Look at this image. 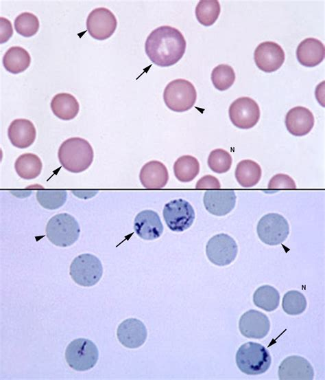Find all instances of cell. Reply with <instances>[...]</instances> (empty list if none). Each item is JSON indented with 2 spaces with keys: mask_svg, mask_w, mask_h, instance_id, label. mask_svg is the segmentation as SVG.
Masks as SVG:
<instances>
[{
  "mask_svg": "<svg viewBox=\"0 0 325 380\" xmlns=\"http://www.w3.org/2000/svg\"><path fill=\"white\" fill-rule=\"evenodd\" d=\"M232 123L237 128L249 129L260 119V108L257 102L249 97H240L230 104L228 110Z\"/></svg>",
  "mask_w": 325,
  "mask_h": 380,
  "instance_id": "8fae6325",
  "label": "cell"
},
{
  "mask_svg": "<svg viewBox=\"0 0 325 380\" xmlns=\"http://www.w3.org/2000/svg\"><path fill=\"white\" fill-rule=\"evenodd\" d=\"M139 179L145 188H162L169 180L167 168L162 162L152 160L144 164L141 169Z\"/></svg>",
  "mask_w": 325,
  "mask_h": 380,
  "instance_id": "44dd1931",
  "label": "cell"
},
{
  "mask_svg": "<svg viewBox=\"0 0 325 380\" xmlns=\"http://www.w3.org/2000/svg\"><path fill=\"white\" fill-rule=\"evenodd\" d=\"M45 232L51 243L58 247H66L77 241L80 228L73 216L68 213H60L49 220Z\"/></svg>",
  "mask_w": 325,
  "mask_h": 380,
  "instance_id": "277c9868",
  "label": "cell"
},
{
  "mask_svg": "<svg viewBox=\"0 0 325 380\" xmlns=\"http://www.w3.org/2000/svg\"><path fill=\"white\" fill-rule=\"evenodd\" d=\"M220 12L221 7L218 1L202 0L195 8V16L202 25L210 26L217 20Z\"/></svg>",
  "mask_w": 325,
  "mask_h": 380,
  "instance_id": "f1b7e54d",
  "label": "cell"
},
{
  "mask_svg": "<svg viewBox=\"0 0 325 380\" xmlns=\"http://www.w3.org/2000/svg\"><path fill=\"white\" fill-rule=\"evenodd\" d=\"M262 170L260 165L251 159H244L237 165L235 178L242 187L254 186L261 178Z\"/></svg>",
  "mask_w": 325,
  "mask_h": 380,
  "instance_id": "d4e9b609",
  "label": "cell"
},
{
  "mask_svg": "<svg viewBox=\"0 0 325 380\" xmlns=\"http://www.w3.org/2000/svg\"><path fill=\"white\" fill-rule=\"evenodd\" d=\"M200 168L198 160L189 155L180 157L173 164L174 175L181 182L193 180L199 174Z\"/></svg>",
  "mask_w": 325,
  "mask_h": 380,
  "instance_id": "4316f807",
  "label": "cell"
},
{
  "mask_svg": "<svg viewBox=\"0 0 325 380\" xmlns=\"http://www.w3.org/2000/svg\"><path fill=\"white\" fill-rule=\"evenodd\" d=\"M278 377L281 380H311L314 371L307 359L293 355L281 362L278 368Z\"/></svg>",
  "mask_w": 325,
  "mask_h": 380,
  "instance_id": "2e32d148",
  "label": "cell"
},
{
  "mask_svg": "<svg viewBox=\"0 0 325 380\" xmlns=\"http://www.w3.org/2000/svg\"><path fill=\"white\" fill-rule=\"evenodd\" d=\"M14 168L21 178L30 180L40 175L43 164L40 157L36 154L24 153L16 159Z\"/></svg>",
  "mask_w": 325,
  "mask_h": 380,
  "instance_id": "484cf974",
  "label": "cell"
},
{
  "mask_svg": "<svg viewBox=\"0 0 325 380\" xmlns=\"http://www.w3.org/2000/svg\"><path fill=\"white\" fill-rule=\"evenodd\" d=\"M211 80L213 86L219 91L228 89L235 80V73L233 68L226 64L216 66L211 73Z\"/></svg>",
  "mask_w": 325,
  "mask_h": 380,
  "instance_id": "f546056e",
  "label": "cell"
},
{
  "mask_svg": "<svg viewBox=\"0 0 325 380\" xmlns=\"http://www.w3.org/2000/svg\"><path fill=\"white\" fill-rule=\"evenodd\" d=\"M65 190H38L36 199L45 209L56 210L62 206L67 201Z\"/></svg>",
  "mask_w": 325,
  "mask_h": 380,
  "instance_id": "d6a6232c",
  "label": "cell"
},
{
  "mask_svg": "<svg viewBox=\"0 0 325 380\" xmlns=\"http://www.w3.org/2000/svg\"><path fill=\"white\" fill-rule=\"evenodd\" d=\"M134 229L140 238L146 241L157 239L163 232L159 215L152 210H145L137 214L134 221Z\"/></svg>",
  "mask_w": 325,
  "mask_h": 380,
  "instance_id": "e0dca14e",
  "label": "cell"
},
{
  "mask_svg": "<svg viewBox=\"0 0 325 380\" xmlns=\"http://www.w3.org/2000/svg\"><path fill=\"white\" fill-rule=\"evenodd\" d=\"M69 274L76 284L82 287H92L100 280L103 267L100 260L95 255L83 254L73 260Z\"/></svg>",
  "mask_w": 325,
  "mask_h": 380,
  "instance_id": "52a82bcc",
  "label": "cell"
},
{
  "mask_svg": "<svg viewBox=\"0 0 325 380\" xmlns=\"http://www.w3.org/2000/svg\"><path fill=\"white\" fill-rule=\"evenodd\" d=\"M8 136L14 146L19 148H25L34 142L36 137V130L30 120L15 119L8 127Z\"/></svg>",
  "mask_w": 325,
  "mask_h": 380,
  "instance_id": "ffe728a7",
  "label": "cell"
},
{
  "mask_svg": "<svg viewBox=\"0 0 325 380\" xmlns=\"http://www.w3.org/2000/svg\"><path fill=\"white\" fill-rule=\"evenodd\" d=\"M280 294L277 289L270 285L258 287L253 295L254 304L266 311L276 310L279 304Z\"/></svg>",
  "mask_w": 325,
  "mask_h": 380,
  "instance_id": "83f0119b",
  "label": "cell"
},
{
  "mask_svg": "<svg viewBox=\"0 0 325 380\" xmlns=\"http://www.w3.org/2000/svg\"><path fill=\"white\" fill-rule=\"evenodd\" d=\"M221 184L217 178L213 175H204L201 177L195 185L197 189H219Z\"/></svg>",
  "mask_w": 325,
  "mask_h": 380,
  "instance_id": "d590c367",
  "label": "cell"
},
{
  "mask_svg": "<svg viewBox=\"0 0 325 380\" xmlns=\"http://www.w3.org/2000/svg\"><path fill=\"white\" fill-rule=\"evenodd\" d=\"M238 253L236 241L226 234H219L210 238L206 245L208 260L215 265L226 266L233 262Z\"/></svg>",
  "mask_w": 325,
  "mask_h": 380,
  "instance_id": "30bf717a",
  "label": "cell"
},
{
  "mask_svg": "<svg viewBox=\"0 0 325 380\" xmlns=\"http://www.w3.org/2000/svg\"><path fill=\"white\" fill-rule=\"evenodd\" d=\"M314 116L307 108L298 106L291 109L285 116L288 131L294 136L308 134L314 126Z\"/></svg>",
  "mask_w": 325,
  "mask_h": 380,
  "instance_id": "d6986e66",
  "label": "cell"
},
{
  "mask_svg": "<svg viewBox=\"0 0 325 380\" xmlns=\"http://www.w3.org/2000/svg\"><path fill=\"white\" fill-rule=\"evenodd\" d=\"M197 92L193 85L184 79H176L165 88L163 100L166 106L173 111L184 112L193 107Z\"/></svg>",
  "mask_w": 325,
  "mask_h": 380,
  "instance_id": "5b68a950",
  "label": "cell"
},
{
  "mask_svg": "<svg viewBox=\"0 0 325 380\" xmlns=\"http://www.w3.org/2000/svg\"><path fill=\"white\" fill-rule=\"evenodd\" d=\"M272 359L269 351L263 345L249 342L241 345L236 353V364L239 369L249 375L265 372Z\"/></svg>",
  "mask_w": 325,
  "mask_h": 380,
  "instance_id": "3957f363",
  "label": "cell"
},
{
  "mask_svg": "<svg viewBox=\"0 0 325 380\" xmlns=\"http://www.w3.org/2000/svg\"><path fill=\"white\" fill-rule=\"evenodd\" d=\"M31 63L28 52L19 46L9 48L3 57L4 68L10 73L17 74L27 69Z\"/></svg>",
  "mask_w": 325,
  "mask_h": 380,
  "instance_id": "cb8c5ba5",
  "label": "cell"
},
{
  "mask_svg": "<svg viewBox=\"0 0 325 380\" xmlns=\"http://www.w3.org/2000/svg\"><path fill=\"white\" fill-rule=\"evenodd\" d=\"M40 27L38 17L28 12L19 14L14 20V28L18 34L24 37L35 35Z\"/></svg>",
  "mask_w": 325,
  "mask_h": 380,
  "instance_id": "4dcf8cb0",
  "label": "cell"
},
{
  "mask_svg": "<svg viewBox=\"0 0 325 380\" xmlns=\"http://www.w3.org/2000/svg\"><path fill=\"white\" fill-rule=\"evenodd\" d=\"M254 62L257 67L267 73L278 69L285 61V52L278 43L265 41L254 50Z\"/></svg>",
  "mask_w": 325,
  "mask_h": 380,
  "instance_id": "4fadbf2b",
  "label": "cell"
},
{
  "mask_svg": "<svg viewBox=\"0 0 325 380\" xmlns=\"http://www.w3.org/2000/svg\"><path fill=\"white\" fill-rule=\"evenodd\" d=\"M147 328L145 324L136 318H128L118 326L117 336L119 342L128 348H137L147 339Z\"/></svg>",
  "mask_w": 325,
  "mask_h": 380,
  "instance_id": "9a60e30c",
  "label": "cell"
},
{
  "mask_svg": "<svg viewBox=\"0 0 325 380\" xmlns=\"http://www.w3.org/2000/svg\"><path fill=\"white\" fill-rule=\"evenodd\" d=\"M237 196L233 190H209L204 193L206 210L215 216H224L234 208Z\"/></svg>",
  "mask_w": 325,
  "mask_h": 380,
  "instance_id": "ac0fdd59",
  "label": "cell"
},
{
  "mask_svg": "<svg viewBox=\"0 0 325 380\" xmlns=\"http://www.w3.org/2000/svg\"><path fill=\"white\" fill-rule=\"evenodd\" d=\"M1 43L7 42L12 36L13 29L11 22L6 18L1 17Z\"/></svg>",
  "mask_w": 325,
  "mask_h": 380,
  "instance_id": "8d00e7d4",
  "label": "cell"
},
{
  "mask_svg": "<svg viewBox=\"0 0 325 380\" xmlns=\"http://www.w3.org/2000/svg\"><path fill=\"white\" fill-rule=\"evenodd\" d=\"M117 26L115 14L106 8L93 10L86 19V29L93 38L102 41L110 38Z\"/></svg>",
  "mask_w": 325,
  "mask_h": 380,
  "instance_id": "7c38bea8",
  "label": "cell"
},
{
  "mask_svg": "<svg viewBox=\"0 0 325 380\" xmlns=\"http://www.w3.org/2000/svg\"><path fill=\"white\" fill-rule=\"evenodd\" d=\"M207 163L208 167L213 172L222 174L230 170L232 159L230 154L226 150L217 148L210 153Z\"/></svg>",
  "mask_w": 325,
  "mask_h": 380,
  "instance_id": "836d02e7",
  "label": "cell"
},
{
  "mask_svg": "<svg viewBox=\"0 0 325 380\" xmlns=\"http://www.w3.org/2000/svg\"><path fill=\"white\" fill-rule=\"evenodd\" d=\"M324 56V44L315 38H305L300 43L296 49L298 62L307 67H313L321 63Z\"/></svg>",
  "mask_w": 325,
  "mask_h": 380,
  "instance_id": "7402d4cb",
  "label": "cell"
},
{
  "mask_svg": "<svg viewBox=\"0 0 325 380\" xmlns=\"http://www.w3.org/2000/svg\"><path fill=\"white\" fill-rule=\"evenodd\" d=\"M164 220L167 227L173 232H183L193 224L195 214L192 205L186 200H172L164 206Z\"/></svg>",
  "mask_w": 325,
  "mask_h": 380,
  "instance_id": "9c48e42d",
  "label": "cell"
},
{
  "mask_svg": "<svg viewBox=\"0 0 325 380\" xmlns=\"http://www.w3.org/2000/svg\"><path fill=\"white\" fill-rule=\"evenodd\" d=\"M268 189H296L294 180L285 174H276L273 176L268 183Z\"/></svg>",
  "mask_w": 325,
  "mask_h": 380,
  "instance_id": "e575fe53",
  "label": "cell"
},
{
  "mask_svg": "<svg viewBox=\"0 0 325 380\" xmlns=\"http://www.w3.org/2000/svg\"><path fill=\"white\" fill-rule=\"evenodd\" d=\"M186 43L179 30L162 25L154 29L147 36L145 50L149 60L160 67L177 63L185 52Z\"/></svg>",
  "mask_w": 325,
  "mask_h": 380,
  "instance_id": "6da1fadb",
  "label": "cell"
},
{
  "mask_svg": "<svg viewBox=\"0 0 325 380\" xmlns=\"http://www.w3.org/2000/svg\"><path fill=\"white\" fill-rule=\"evenodd\" d=\"M260 240L268 245H278L284 242L289 234V226L287 219L278 213L264 215L256 227Z\"/></svg>",
  "mask_w": 325,
  "mask_h": 380,
  "instance_id": "ba28073f",
  "label": "cell"
},
{
  "mask_svg": "<svg viewBox=\"0 0 325 380\" xmlns=\"http://www.w3.org/2000/svg\"><path fill=\"white\" fill-rule=\"evenodd\" d=\"M99 358L96 345L85 338H77L69 343L65 350L68 365L77 371H86L93 368Z\"/></svg>",
  "mask_w": 325,
  "mask_h": 380,
  "instance_id": "8992f818",
  "label": "cell"
},
{
  "mask_svg": "<svg viewBox=\"0 0 325 380\" xmlns=\"http://www.w3.org/2000/svg\"><path fill=\"white\" fill-rule=\"evenodd\" d=\"M241 333L248 338L262 339L269 333L270 322L265 314L252 309L244 313L239 322Z\"/></svg>",
  "mask_w": 325,
  "mask_h": 380,
  "instance_id": "5bb4252c",
  "label": "cell"
},
{
  "mask_svg": "<svg viewBox=\"0 0 325 380\" xmlns=\"http://www.w3.org/2000/svg\"><path fill=\"white\" fill-rule=\"evenodd\" d=\"M282 307L283 311L289 315H299L306 309V298L298 291H289L283 296Z\"/></svg>",
  "mask_w": 325,
  "mask_h": 380,
  "instance_id": "1f68e13d",
  "label": "cell"
},
{
  "mask_svg": "<svg viewBox=\"0 0 325 380\" xmlns=\"http://www.w3.org/2000/svg\"><path fill=\"white\" fill-rule=\"evenodd\" d=\"M51 109L59 119L70 120L76 117L80 110L77 99L68 93L55 95L51 101Z\"/></svg>",
  "mask_w": 325,
  "mask_h": 380,
  "instance_id": "603a6c76",
  "label": "cell"
},
{
  "mask_svg": "<svg viewBox=\"0 0 325 380\" xmlns=\"http://www.w3.org/2000/svg\"><path fill=\"white\" fill-rule=\"evenodd\" d=\"M58 156L64 169L73 173H80L90 167L94 152L87 140L76 137L69 138L61 144Z\"/></svg>",
  "mask_w": 325,
  "mask_h": 380,
  "instance_id": "7a4b0ae2",
  "label": "cell"
}]
</instances>
